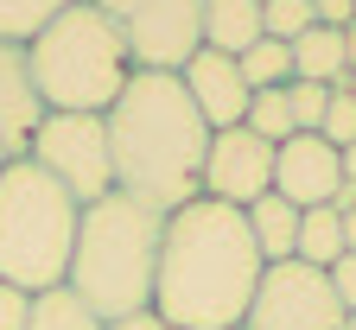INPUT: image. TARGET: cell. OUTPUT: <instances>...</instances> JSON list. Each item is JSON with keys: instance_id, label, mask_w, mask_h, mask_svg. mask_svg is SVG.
<instances>
[{"instance_id": "obj_16", "label": "cell", "mask_w": 356, "mask_h": 330, "mask_svg": "<svg viewBox=\"0 0 356 330\" xmlns=\"http://www.w3.org/2000/svg\"><path fill=\"white\" fill-rule=\"evenodd\" d=\"M299 261H305V267L343 261V210H331V204L299 210Z\"/></svg>"}, {"instance_id": "obj_30", "label": "cell", "mask_w": 356, "mask_h": 330, "mask_svg": "<svg viewBox=\"0 0 356 330\" xmlns=\"http://www.w3.org/2000/svg\"><path fill=\"white\" fill-rule=\"evenodd\" d=\"M343 89H350V96H356V70H350V76H343Z\"/></svg>"}, {"instance_id": "obj_25", "label": "cell", "mask_w": 356, "mask_h": 330, "mask_svg": "<svg viewBox=\"0 0 356 330\" xmlns=\"http://www.w3.org/2000/svg\"><path fill=\"white\" fill-rule=\"evenodd\" d=\"M325 279H331V292H337V305H343V311H356V254L331 261V267H325Z\"/></svg>"}, {"instance_id": "obj_11", "label": "cell", "mask_w": 356, "mask_h": 330, "mask_svg": "<svg viewBox=\"0 0 356 330\" xmlns=\"http://www.w3.org/2000/svg\"><path fill=\"white\" fill-rule=\"evenodd\" d=\"M178 83H185V96H191V108L204 115L210 133L242 127V115H248V102H254V89L242 83V64L222 58V51H210V44H204L185 70H178Z\"/></svg>"}, {"instance_id": "obj_27", "label": "cell", "mask_w": 356, "mask_h": 330, "mask_svg": "<svg viewBox=\"0 0 356 330\" xmlns=\"http://www.w3.org/2000/svg\"><path fill=\"white\" fill-rule=\"evenodd\" d=\"M102 330H178V324H165L159 311H140V317H115V324H102Z\"/></svg>"}, {"instance_id": "obj_29", "label": "cell", "mask_w": 356, "mask_h": 330, "mask_svg": "<svg viewBox=\"0 0 356 330\" xmlns=\"http://www.w3.org/2000/svg\"><path fill=\"white\" fill-rule=\"evenodd\" d=\"M343 64H350V70H356V19H350V26H343Z\"/></svg>"}, {"instance_id": "obj_15", "label": "cell", "mask_w": 356, "mask_h": 330, "mask_svg": "<svg viewBox=\"0 0 356 330\" xmlns=\"http://www.w3.org/2000/svg\"><path fill=\"white\" fill-rule=\"evenodd\" d=\"M293 76L325 83V89H343V76H350V64H343V32L312 26L305 38H293Z\"/></svg>"}, {"instance_id": "obj_8", "label": "cell", "mask_w": 356, "mask_h": 330, "mask_svg": "<svg viewBox=\"0 0 356 330\" xmlns=\"http://www.w3.org/2000/svg\"><path fill=\"white\" fill-rule=\"evenodd\" d=\"M242 330H343V305L331 292L325 267L280 261V267H261V286H254Z\"/></svg>"}, {"instance_id": "obj_31", "label": "cell", "mask_w": 356, "mask_h": 330, "mask_svg": "<svg viewBox=\"0 0 356 330\" xmlns=\"http://www.w3.org/2000/svg\"><path fill=\"white\" fill-rule=\"evenodd\" d=\"M343 330H356V311H343Z\"/></svg>"}, {"instance_id": "obj_20", "label": "cell", "mask_w": 356, "mask_h": 330, "mask_svg": "<svg viewBox=\"0 0 356 330\" xmlns=\"http://www.w3.org/2000/svg\"><path fill=\"white\" fill-rule=\"evenodd\" d=\"M242 127H248V133H261L267 147H280V140H293V115H286V89H261V96L248 102V115H242Z\"/></svg>"}, {"instance_id": "obj_22", "label": "cell", "mask_w": 356, "mask_h": 330, "mask_svg": "<svg viewBox=\"0 0 356 330\" xmlns=\"http://www.w3.org/2000/svg\"><path fill=\"white\" fill-rule=\"evenodd\" d=\"M325 108H331V89H325V83H305V76H293V83H286V115H293V133H318Z\"/></svg>"}, {"instance_id": "obj_2", "label": "cell", "mask_w": 356, "mask_h": 330, "mask_svg": "<svg viewBox=\"0 0 356 330\" xmlns=\"http://www.w3.org/2000/svg\"><path fill=\"white\" fill-rule=\"evenodd\" d=\"M102 121H108V159H115V191L121 197L147 204L159 216L204 197L210 127L191 108L178 70H134Z\"/></svg>"}, {"instance_id": "obj_17", "label": "cell", "mask_w": 356, "mask_h": 330, "mask_svg": "<svg viewBox=\"0 0 356 330\" xmlns=\"http://www.w3.org/2000/svg\"><path fill=\"white\" fill-rule=\"evenodd\" d=\"M26 330H102V317L89 311L70 286H51V292H32V317Z\"/></svg>"}, {"instance_id": "obj_10", "label": "cell", "mask_w": 356, "mask_h": 330, "mask_svg": "<svg viewBox=\"0 0 356 330\" xmlns=\"http://www.w3.org/2000/svg\"><path fill=\"white\" fill-rule=\"evenodd\" d=\"M343 191V165H337V147L318 133H293L274 147V197L312 210V204H331Z\"/></svg>"}, {"instance_id": "obj_14", "label": "cell", "mask_w": 356, "mask_h": 330, "mask_svg": "<svg viewBox=\"0 0 356 330\" xmlns=\"http://www.w3.org/2000/svg\"><path fill=\"white\" fill-rule=\"evenodd\" d=\"M261 38V0H204V44L222 58H242Z\"/></svg>"}, {"instance_id": "obj_1", "label": "cell", "mask_w": 356, "mask_h": 330, "mask_svg": "<svg viewBox=\"0 0 356 330\" xmlns=\"http://www.w3.org/2000/svg\"><path fill=\"white\" fill-rule=\"evenodd\" d=\"M261 267L267 261L248 235V216L216 197H191L165 216L153 311L178 330H242Z\"/></svg>"}, {"instance_id": "obj_13", "label": "cell", "mask_w": 356, "mask_h": 330, "mask_svg": "<svg viewBox=\"0 0 356 330\" xmlns=\"http://www.w3.org/2000/svg\"><path fill=\"white\" fill-rule=\"evenodd\" d=\"M248 235H254V248H261V261L267 267H280V261H299V204H286V197H254L248 210Z\"/></svg>"}, {"instance_id": "obj_3", "label": "cell", "mask_w": 356, "mask_h": 330, "mask_svg": "<svg viewBox=\"0 0 356 330\" xmlns=\"http://www.w3.org/2000/svg\"><path fill=\"white\" fill-rule=\"evenodd\" d=\"M159 235H165V216H159V210L108 191L102 204H89V210L76 216V248H70L64 286L96 311L102 324L153 311Z\"/></svg>"}, {"instance_id": "obj_19", "label": "cell", "mask_w": 356, "mask_h": 330, "mask_svg": "<svg viewBox=\"0 0 356 330\" xmlns=\"http://www.w3.org/2000/svg\"><path fill=\"white\" fill-rule=\"evenodd\" d=\"M64 7H76V0H0V38L7 44H32Z\"/></svg>"}, {"instance_id": "obj_24", "label": "cell", "mask_w": 356, "mask_h": 330, "mask_svg": "<svg viewBox=\"0 0 356 330\" xmlns=\"http://www.w3.org/2000/svg\"><path fill=\"white\" fill-rule=\"evenodd\" d=\"M26 317H32V292L0 279V330H26Z\"/></svg>"}, {"instance_id": "obj_6", "label": "cell", "mask_w": 356, "mask_h": 330, "mask_svg": "<svg viewBox=\"0 0 356 330\" xmlns=\"http://www.w3.org/2000/svg\"><path fill=\"white\" fill-rule=\"evenodd\" d=\"M26 159L38 172H51L70 204L89 210V204H102L115 191V159H108V121L102 115H44L38 133H32V147Z\"/></svg>"}, {"instance_id": "obj_9", "label": "cell", "mask_w": 356, "mask_h": 330, "mask_svg": "<svg viewBox=\"0 0 356 330\" xmlns=\"http://www.w3.org/2000/svg\"><path fill=\"white\" fill-rule=\"evenodd\" d=\"M274 191V147L248 127H222L210 133V153H204V197L248 210L254 197Z\"/></svg>"}, {"instance_id": "obj_7", "label": "cell", "mask_w": 356, "mask_h": 330, "mask_svg": "<svg viewBox=\"0 0 356 330\" xmlns=\"http://www.w3.org/2000/svg\"><path fill=\"white\" fill-rule=\"evenodd\" d=\"M134 51V70H185L204 51V0H89Z\"/></svg>"}, {"instance_id": "obj_4", "label": "cell", "mask_w": 356, "mask_h": 330, "mask_svg": "<svg viewBox=\"0 0 356 330\" xmlns=\"http://www.w3.org/2000/svg\"><path fill=\"white\" fill-rule=\"evenodd\" d=\"M26 70L44 115H108L134 76V51L108 13L76 0L26 44Z\"/></svg>"}, {"instance_id": "obj_28", "label": "cell", "mask_w": 356, "mask_h": 330, "mask_svg": "<svg viewBox=\"0 0 356 330\" xmlns=\"http://www.w3.org/2000/svg\"><path fill=\"white\" fill-rule=\"evenodd\" d=\"M337 165H343V184L356 191V147H343V153H337Z\"/></svg>"}, {"instance_id": "obj_21", "label": "cell", "mask_w": 356, "mask_h": 330, "mask_svg": "<svg viewBox=\"0 0 356 330\" xmlns=\"http://www.w3.org/2000/svg\"><path fill=\"white\" fill-rule=\"evenodd\" d=\"M312 26V0H261V38H280V44H293V38H305Z\"/></svg>"}, {"instance_id": "obj_5", "label": "cell", "mask_w": 356, "mask_h": 330, "mask_svg": "<svg viewBox=\"0 0 356 330\" xmlns=\"http://www.w3.org/2000/svg\"><path fill=\"white\" fill-rule=\"evenodd\" d=\"M76 204L70 191L38 172L32 159L0 165V279L19 292H51L70 273L76 248Z\"/></svg>"}, {"instance_id": "obj_23", "label": "cell", "mask_w": 356, "mask_h": 330, "mask_svg": "<svg viewBox=\"0 0 356 330\" xmlns=\"http://www.w3.org/2000/svg\"><path fill=\"white\" fill-rule=\"evenodd\" d=\"M318 140H331L337 153L356 147V96H350V89H331V108H325V121H318Z\"/></svg>"}, {"instance_id": "obj_26", "label": "cell", "mask_w": 356, "mask_h": 330, "mask_svg": "<svg viewBox=\"0 0 356 330\" xmlns=\"http://www.w3.org/2000/svg\"><path fill=\"white\" fill-rule=\"evenodd\" d=\"M312 19L331 26V32H343V26L356 19V0H312Z\"/></svg>"}, {"instance_id": "obj_12", "label": "cell", "mask_w": 356, "mask_h": 330, "mask_svg": "<svg viewBox=\"0 0 356 330\" xmlns=\"http://www.w3.org/2000/svg\"><path fill=\"white\" fill-rule=\"evenodd\" d=\"M38 121H44V102H38L32 70H26V44L0 38V165L26 159Z\"/></svg>"}, {"instance_id": "obj_18", "label": "cell", "mask_w": 356, "mask_h": 330, "mask_svg": "<svg viewBox=\"0 0 356 330\" xmlns=\"http://www.w3.org/2000/svg\"><path fill=\"white\" fill-rule=\"evenodd\" d=\"M236 64H242V83L254 89V96H261V89H286V83H293V44H280V38H254Z\"/></svg>"}]
</instances>
